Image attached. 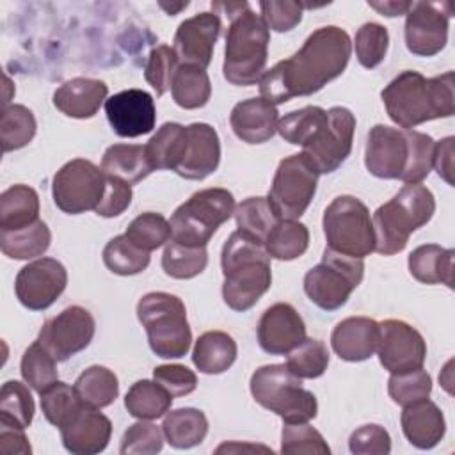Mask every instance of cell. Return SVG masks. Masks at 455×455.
<instances>
[{
	"instance_id": "1",
	"label": "cell",
	"mask_w": 455,
	"mask_h": 455,
	"mask_svg": "<svg viewBox=\"0 0 455 455\" xmlns=\"http://www.w3.org/2000/svg\"><path fill=\"white\" fill-rule=\"evenodd\" d=\"M350 53L352 41L343 28L320 27L307 36L300 50L261 75L259 96L281 105L297 96L315 94L345 71Z\"/></svg>"
},
{
	"instance_id": "2",
	"label": "cell",
	"mask_w": 455,
	"mask_h": 455,
	"mask_svg": "<svg viewBox=\"0 0 455 455\" xmlns=\"http://www.w3.org/2000/svg\"><path fill=\"white\" fill-rule=\"evenodd\" d=\"M434 146L423 132L375 124L366 137L364 165L375 178L421 183L432 171Z\"/></svg>"
},
{
	"instance_id": "3",
	"label": "cell",
	"mask_w": 455,
	"mask_h": 455,
	"mask_svg": "<svg viewBox=\"0 0 455 455\" xmlns=\"http://www.w3.org/2000/svg\"><path fill=\"white\" fill-rule=\"evenodd\" d=\"M453 71L425 78L421 73L407 69L382 89L380 98L389 119L402 130H412L427 121L453 116Z\"/></svg>"
},
{
	"instance_id": "4",
	"label": "cell",
	"mask_w": 455,
	"mask_h": 455,
	"mask_svg": "<svg viewBox=\"0 0 455 455\" xmlns=\"http://www.w3.org/2000/svg\"><path fill=\"white\" fill-rule=\"evenodd\" d=\"M219 5L231 14L224 48V78L238 87L254 85L265 73L270 30L261 14L254 12L245 2Z\"/></svg>"
},
{
	"instance_id": "5",
	"label": "cell",
	"mask_w": 455,
	"mask_h": 455,
	"mask_svg": "<svg viewBox=\"0 0 455 455\" xmlns=\"http://www.w3.org/2000/svg\"><path fill=\"white\" fill-rule=\"evenodd\" d=\"M222 299L233 311L251 309L270 288V256L265 247L240 231L228 236L220 252Z\"/></svg>"
},
{
	"instance_id": "6",
	"label": "cell",
	"mask_w": 455,
	"mask_h": 455,
	"mask_svg": "<svg viewBox=\"0 0 455 455\" xmlns=\"http://www.w3.org/2000/svg\"><path fill=\"white\" fill-rule=\"evenodd\" d=\"M435 212L434 194L421 183H405L398 194L380 204L373 217L375 252L393 256L405 249L409 236L425 226Z\"/></svg>"
},
{
	"instance_id": "7",
	"label": "cell",
	"mask_w": 455,
	"mask_h": 455,
	"mask_svg": "<svg viewBox=\"0 0 455 455\" xmlns=\"http://www.w3.org/2000/svg\"><path fill=\"white\" fill-rule=\"evenodd\" d=\"M137 318L146 329L151 350L162 359L183 357L192 343L187 307L178 295L149 291L137 302Z\"/></svg>"
},
{
	"instance_id": "8",
	"label": "cell",
	"mask_w": 455,
	"mask_h": 455,
	"mask_svg": "<svg viewBox=\"0 0 455 455\" xmlns=\"http://www.w3.org/2000/svg\"><path fill=\"white\" fill-rule=\"evenodd\" d=\"M252 398L284 423H307L316 418V396L302 387V379L286 364H265L251 375Z\"/></svg>"
},
{
	"instance_id": "9",
	"label": "cell",
	"mask_w": 455,
	"mask_h": 455,
	"mask_svg": "<svg viewBox=\"0 0 455 455\" xmlns=\"http://www.w3.org/2000/svg\"><path fill=\"white\" fill-rule=\"evenodd\" d=\"M235 197L228 188H203L171 215V238L185 245L206 247L215 231L235 213Z\"/></svg>"
},
{
	"instance_id": "10",
	"label": "cell",
	"mask_w": 455,
	"mask_h": 455,
	"mask_svg": "<svg viewBox=\"0 0 455 455\" xmlns=\"http://www.w3.org/2000/svg\"><path fill=\"white\" fill-rule=\"evenodd\" d=\"M322 228L327 247L336 252L363 259L375 251L370 210L355 196L334 197L323 212Z\"/></svg>"
},
{
	"instance_id": "11",
	"label": "cell",
	"mask_w": 455,
	"mask_h": 455,
	"mask_svg": "<svg viewBox=\"0 0 455 455\" xmlns=\"http://www.w3.org/2000/svg\"><path fill=\"white\" fill-rule=\"evenodd\" d=\"M364 261L325 247L322 261L304 275V291L323 311H336L361 284Z\"/></svg>"
},
{
	"instance_id": "12",
	"label": "cell",
	"mask_w": 455,
	"mask_h": 455,
	"mask_svg": "<svg viewBox=\"0 0 455 455\" xmlns=\"http://www.w3.org/2000/svg\"><path fill=\"white\" fill-rule=\"evenodd\" d=\"M318 176V169L304 153L290 155L279 162L267 196L279 219L297 220L304 215L316 194Z\"/></svg>"
},
{
	"instance_id": "13",
	"label": "cell",
	"mask_w": 455,
	"mask_h": 455,
	"mask_svg": "<svg viewBox=\"0 0 455 455\" xmlns=\"http://www.w3.org/2000/svg\"><path fill=\"white\" fill-rule=\"evenodd\" d=\"M355 116L347 107H331L302 144V153L320 174L334 172L350 155Z\"/></svg>"
},
{
	"instance_id": "14",
	"label": "cell",
	"mask_w": 455,
	"mask_h": 455,
	"mask_svg": "<svg viewBox=\"0 0 455 455\" xmlns=\"http://www.w3.org/2000/svg\"><path fill=\"white\" fill-rule=\"evenodd\" d=\"M107 176L91 160L66 162L53 176L52 196L55 206L69 215L96 210L103 199Z\"/></svg>"
},
{
	"instance_id": "15",
	"label": "cell",
	"mask_w": 455,
	"mask_h": 455,
	"mask_svg": "<svg viewBox=\"0 0 455 455\" xmlns=\"http://www.w3.org/2000/svg\"><path fill=\"white\" fill-rule=\"evenodd\" d=\"M94 331L96 322L91 311L82 306H69L43 323L37 339L59 363L87 348Z\"/></svg>"
},
{
	"instance_id": "16",
	"label": "cell",
	"mask_w": 455,
	"mask_h": 455,
	"mask_svg": "<svg viewBox=\"0 0 455 455\" xmlns=\"http://www.w3.org/2000/svg\"><path fill=\"white\" fill-rule=\"evenodd\" d=\"M450 4L412 2L405 18V46L412 55L432 57L448 43Z\"/></svg>"
},
{
	"instance_id": "17",
	"label": "cell",
	"mask_w": 455,
	"mask_h": 455,
	"mask_svg": "<svg viewBox=\"0 0 455 455\" xmlns=\"http://www.w3.org/2000/svg\"><path fill=\"white\" fill-rule=\"evenodd\" d=\"M66 284V267L55 258H39L20 268L14 291L21 306L30 311H43L62 295Z\"/></svg>"
},
{
	"instance_id": "18",
	"label": "cell",
	"mask_w": 455,
	"mask_h": 455,
	"mask_svg": "<svg viewBox=\"0 0 455 455\" xmlns=\"http://www.w3.org/2000/svg\"><path fill=\"white\" fill-rule=\"evenodd\" d=\"M379 361L389 373H403L423 368L427 343L419 331L403 320H384L379 323Z\"/></svg>"
},
{
	"instance_id": "19",
	"label": "cell",
	"mask_w": 455,
	"mask_h": 455,
	"mask_svg": "<svg viewBox=\"0 0 455 455\" xmlns=\"http://www.w3.org/2000/svg\"><path fill=\"white\" fill-rule=\"evenodd\" d=\"M105 114L114 133L124 139L146 135L156 123L155 100L142 89H124L107 98Z\"/></svg>"
},
{
	"instance_id": "20",
	"label": "cell",
	"mask_w": 455,
	"mask_h": 455,
	"mask_svg": "<svg viewBox=\"0 0 455 455\" xmlns=\"http://www.w3.org/2000/svg\"><path fill=\"white\" fill-rule=\"evenodd\" d=\"M217 12H199L180 23L174 34V52L180 64L206 69L213 57V48L220 34Z\"/></svg>"
},
{
	"instance_id": "21",
	"label": "cell",
	"mask_w": 455,
	"mask_h": 455,
	"mask_svg": "<svg viewBox=\"0 0 455 455\" xmlns=\"http://www.w3.org/2000/svg\"><path fill=\"white\" fill-rule=\"evenodd\" d=\"M256 332L259 347L270 355H286L306 339L304 320L288 302H275L267 307Z\"/></svg>"
},
{
	"instance_id": "22",
	"label": "cell",
	"mask_w": 455,
	"mask_h": 455,
	"mask_svg": "<svg viewBox=\"0 0 455 455\" xmlns=\"http://www.w3.org/2000/svg\"><path fill=\"white\" fill-rule=\"evenodd\" d=\"M187 128V144L174 172L185 180L201 181L217 171L220 162V140L208 123H192Z\"/></svg>"
},
{
	"instance_id": "23",
	"label": "cell",
	"mask_w": 455,
	"mask_h": 455,
	"mask_svg": "<svg viewBox=\"0 0 455 455\" xmlns=\"http://www.w3.org/2000/svg\"><path fill=\"white\" fill-rule=\"evenodd\" d=\"M112 435L110 419L96 409H82L60 428L64 448L75 455H94L107 448Z\"/></svg>"
},
{
	"instance_id": "24",
	"label": "cell",
	"mask_w": 455,
	"mask_h": 455,
	"mask_svg": "<svg viewBox=\"0 0 455 455\" xmlns=\"http://www.w3.org/2000/svg\"><path fill=\"white\" fill-rule=\"evenodd\" d=\"M379 322L368 316H348L336 323L331 332V345L336 355L348 363L370 359L379 345Z\"/></svg>"
},
{
	"instance_id": "25",
	"label": "cell",
	"mask_w": 455,
	"mask_h": 455,
	"mask_svg": "<svg viewBox=\"0 0 455 455\" xmlns=\"http://www.w3.org/2000/svg\"><path fill=\"white\" fill-rule=\"evenodd\" d=\"M229 124L242 142L263 144L275 135L279 112L275 105L268 103L261 96L249 98L233 107Z\"/></svg>"
},
{
	"instance_id": "26",
	"label": "cell",
	"mask_w": 455,
	"mask_h": 455,
	"mask_svg": "<svg viewBox=\"0 0 455 455\" xmlns=\"http://www.w3.org/2000/svg\"><path fill=\"white\" fill-rule=\"evenodd\" d=\"M107 94L108 85L103 80L76 76L64 82L53 92V105L68 117L89 119L107 101Z\"/></svg>"
},
{
	"instance_id": "27",
	"label": "cell",
	"mask_w": 455,
	"mask_h": 455,
	"mask_svg": "<svg viewBox=\"0 0 455 455\" xmlns=\"http://www.w3.org/2000/svg\"><path fill=\"white\" fill-rule=\"evenodd\" d=\"M400 423L407 441L419 450L434 448L446 434L444 414L428 398L403 407Z\"/></svg>"
},
{
	"instance_id": "28",
	"label": "cell",
	"mask_w": 455,
	"mask_h": 455,
	"mask_svg": "<svg viewBox=\"0 0 455 455\" xmlns=\"http://www.w3.org/2000/svg\"><path fill=\"white\" fill-rule=\"evenodd\" d=\"M453 249L437 243H423L416 247L407 259L411 275L423 284H446L453 288Z\"/></svg>"
},
{
	"instance_id": "29",
	"label": "cell",
	"mask_w": 455,
	"mask_h": 455,
	"mask_svg": "<svg viewBox=\"0 0 455 455\" xmlns=\"http://www.w3.org/2000/svg\"><path fill=\"white\" fill-rule=\"evenodd\" d=\"M236 341L224 331L203 332L192 350V363L201 373L219 375L229 370L236 359Z\"/></svg>"
},
{
	"instance_id": "30",
	"label": "cell",
	"mask_w": 455,
	"mask_h": 455,
	"mask_svg": "<svg viewBox=\"0 0 455 455\" xmlns=\"http://www.w3.org/2000/svg\"><path fill=\"white\" fill-rule=\"evenodd\" d=\"M101 171L107 176L119 178L128 185L142 181L153 172L146 148L140 144H114L105 149Z\"/></svg>"
},
{
	"instance_id": "31",
	"label": "cell",
	"mask_w": 455,
	"mask_h": 455,
	"mask_svg": "<svg viewBox=\"0 0 455 455\" xmlns=\"http://www.w3.org/2000/svg\"><path fill=\"white\" fill-rule=\"evenodd\" d=\"M165 441L176 450H188L203 443L208 434V419L203 411L194 407H180L167 411L162 421Z\"/></svg>"
},
{
	"instance_id": "32",
	"label": "cell",
	"mask_w": 455,
	"mask_h": 455,
	"mask_svg": "<svg viewBox=\"0 0 455 455\" xmlns=\"http://www.w3.org/2000/svg\"><path fill=\"white\" fill-rule=\"evenodd\" d=\"M39 220V196L23 183L12 185L0 196V231L20 229Z\"/></svg>"
},
{
	"instance_id": "33",
	"label": "cell",
	"mask_w": 455,
	"mask_h": 455,
	"mask_svg": "<svg viewBox=\"0 0 455 455\" xmlns=\"http://www.w3.org/2000/svg\"><path fill=\"white\" fill-rule=\"evenodd\" d=\"M73 387L82 405L96 411L108 407L119 395V380L116 373L100 364L85 368L75 380Z\"/></svg>"
},
{
	"instance_id": "34",
	"label": "cell",
	"mask_w": 455,
	"mask_h": 455,
	"mask_svg": "<svg viewBox=\"0 0 455 455\" xmlns=\"http://www.w3.org/2000/svg\"><path fill=\"white\" fill-rule=\"evenodd\" d=\"M50 242V228L41 219L20 229L0 231V249L12 259H32L43 256L48 251Z\"/></svg>"
},
{
	"instance_id": "35",
	"label": "cell",
	"mask_w": 455,
	"mask_h": 455,
	"mask_svg": "<svg viewBox=\"0 0 455 455\" xmlns=\"http://www.w3.org/2000/svg\"><path fill=\"white\" fill-rule=\"evenodd\" d=\"M185 144L187 128L180 123H164L144 146L153 171H174L181 162Z\"/></svg>"
},
{
	"instance_id": "36",
	"label": "cell",
	"mask_w": 455,
	"mask_h": 455,
	"mask_svg": "<svg viewBox=\"0 0 455 455\" xmlns=\"http://www.w3.org/2000/svg\"><path fill=\"white\" fill-rule=\"evenodd\" d=\"M172 395L156 380H137L124 395V407L137 419H158L172 405Z\"/></svg>"
},
{
	"instance_id": "37",
	"label": "cell",
	"mask_w": 455,
	"mask_h": 455,
	"mask_svg": "<svg viewBox=\"0 0 455 455\" xmlns=\"http://www.w3.org/2000/svg\"><path fill=\"white\" fill-rule=\"evenodd\" d=\"M172 100L185 110L201 108L210 101L212 82L204 69L197 66L180 64L171 84Z\"/></svg>"
},
{
	"instance_id": "38",
	"label": "cell",
	"mask_w": 455,
	"mask_h": 455,
	"mask_svg": "<svg viewBox=\"0 0 455 455\" xmlns=\"http://www.w3.org/2000/svg\"><path fill=\"white\" fill-rule=\"evenodd\" d=\"M235 220H236V231L245 235L247 238L258 242L263 245L265 238L272 231V228L281 220L277 213L274 212L272 204L267 197L256 196L243 199L235 208Z\"/></svg>"
},
{
	"instance_id": "39",
	"label": "cell",
	"mask_w": 455,
	"mask_h": 455,
	"mask_svg": "<svg viewBox=\"0 0 455 455\" xmlns=\"http://www.w3.org/2000/svg\"><path fill=\"white\" fill-rule=\"evenodd\" d=\"M263 247L274 259L290 261L300 258L309 247V229L299 220L281 219L265 238Z\"/></svg>"
},
{
	"instance_id": "40",
	"label": "cell",
	"mask_w": 455,
	"mask_h": 455,
	"mask_svg": "<svg viewBox=\"0 0 455 455\" xmlns=\"http://www.w3.org/2000/svg\"><path fill=\"white\" fill-rule=\"evenodd\" d=\"M36 405L28 387L20 380H7L0 391V427L25 430L34 419Z\"/></svg>"
},
{
	"instance_id": "41",
	"label": "cell",
	"mask_w": 455,
	"mask_h": 455,
	"mask_svg": "<svg viewBox=\"0 0 455 455\" xmlns=\"http://www.w3.org/2000/svg\"><path fill=\"white\" fill-rule=\"evenodd\" d=\"M208 265L206 247L185 245L176 240L165 243L162 254V268L172 279H192L199 275Z\"/></svg>"
},
{
	"instance_id": "42",
	"label": "cell",
	"mask_w": 455,
	"mask_h": 455,
	"mask_svg": "<svg viewBox=\"0 0 455 455\" xmlns=\"http://www.w3.org/2000/svg\"><path fill=\"white\" fill-rule=\"evenodd\" d=\"M151 256L137 247L126 235H117L107 242L103 249L105 267L117 275H135L148 268Z\"/></svg>"
},
{
	"instance_id": "43",
	"label": "cell",
	"mask_w": 455,
	"mask_h": 455,
	"mask_svg": "<svg viewBox=\"0 0 455 455\" xmlns=\"http://www.w3.org/2000/svg\"><path fill=\"white\" fill-rule=\"evenodd\" d=\"M20 371L23 380L37 393H43L46 387L59 380L57 361L55 357L36 339L21 355Z\"/></svg>"
},
{
	"instance_id": "44",
	"label": "cell",
	"mask_w": 455,
	"mask_h": 455,
	"mask_svg": "<svg viewBox=\"0 0 455 455\" xmlns=\"http://www.w3.org/2000/svg\"><path fill=\"white\" fill-rule=\"evenodd\" d=\"M41 396V411L48 423L57 427L59 430L68 425L82 409V402L76 396L75 387L66 382L57 380L50 387H46Z\"/></svg>"
},
{
	"instance_id": "45",
	"label": "cell",
	"mask_w": 455,
	"mask_h": 455,
	"mask_svg": "<svg viewBox=\"0 0 455 455\" xmlns=\"http://www.w3.org/2000/svg\"><path fill=\"white\" fill-rule=\"evenodd\" d=\"M37 123L30 108L25 105H9L2 112L0 140L4 153L25 148L36 135Z\"/></svg>"
},
{
	"instance_id": "46",
	"label": "cell",
	"mask_w": 455,
	"mask_h": 455,
	"mask_svg": "<svg viewBox=\"0 0 455 455\" xmlns=\"http://www.w3.org/2000/svg\"><path fill=\"white\" fill-rule=\"evenodd\" d=\"M286 355V366L300 379H318L329 366V350L320 339L306 338Z\"/></svg>"
},
{
	"instance_id": "47",
	"label": "cell",
	"mask_w": 455,
	"mask_h": 455,
	"mask_svg": "<svg viewBox=\"0 0 455 455\" xmlns=\"http://www.w3.org/2000/svg\"><path fill=\"white\" fill-rule=\"evenodd\" d=\"M124 235L137 247L151 252L171 240V224L162 213L144 212L128 224Z\"/></svg>"
},
{
	"instance_id": "48",
	"label": "cell",
	"mask_w": 455,
	"mask_h": 455,
	"mask_svg": "<svg viewBox=\"0 0 455 455\" xmlns=\"http://www.w3.org/2000/svg\"><path fill=\"white\" fill-rule=\"evenodd\" d=\"M387 46H389V32L384 25L370 21L357 28L354 48H355V57L363 68L366 69L377 68L386 59Z\"/></svg>"
},
{
	"instance_id": "49",
	"label": "cell",
	"mask_w": 455,
	"mask_h": 455,
	"mask_svg": "<svg viewBox=\"0 0 455 455\" xmlns=\"http://www.w3.org/2000/svg\"><path fill=\"white\" fill-rule=\"evenodd\" d=\"M430 391L432 377L423 368L403 373H391L387 380V393L391 400L402 407L428 398Z\"/></svg>"
},
{
	"instance_id": "50",
	"label": "cell",
	"mask_w": 455,
	"mask_h": 455,
	"mask_svg": "<svg viewBox=\"0 0 455 455\" xmlns=\"http://www.w3.org/2000/svg\"><path fill=\"white\" fill-rule=\"evenodd\" d=\"M178 68H180V60L172 46L158 44L149 52V57L144 68V78L155 89L156 96H162L171 89V84Z\"/></svg>"
},
{
	"instance_id": "51",
	"label": "cell",
	"mask_w": 455,
	"mask_h": 455,
	"mask_svg": "<svg viewBox=\"0 0 455 455\" xmlns=\"http://www.w3.org/2000/svg\"><path fill=\"white\" fill-rule=\"evenodd\" d=\"M281 453L329 455L331 448L323 435L307 423H284L281 432Z\"/></svg>"
},
{
	"instance_id": "52",
	"label": "cell",
	"mask_w": 455,
	"mask_h": 455,
	"mask_svg": "<svg viewBox=\"0 0 455 455\" xmlns=\"http://www.w3.org/2000/svg\"><path fill=\"white\" fill-rule=\"evenodd\" d=\"M164 432L149 419H139L123 434L119 451L123 455H155L164 448Z\"/></svg>"
},
{
	"instance_id": "53",
	"label": "cell",
	"mask_w": 455,
	"mask_h": 455,
	"mask_svg": "<svg viewBox=\"0 0 455 455\" xmlns=\"http://www.w3.org/2000/svg\"><path fill=\"white\" fill-rule=\"evenodd\" d=\"M323 116H325V108L316 105H307L299 110L288 112L284 117L279 119L277 133L286 142L302 148V144L307 140L309 133Z\"/></svg>"
},
{
	"instance_id": "54",
	"label": "cell",
	"mask_w": 455,
	"mask_h": 455,
	"mask_svg": "<svg viewBox=\"0 0 455 455\" xmlns=\"http://www.w3.org/2000/svg\"><path fill=\"white\" fill-rule=\"evenodd\" d=\"M348 450L354 455H387L391 451V437L380 425H363L350 434Z\"/></svg>"
},
{
	"instance_id": "55",
	"label": "cell",
	"mask_w": 455,
	"mask_h": 455,
	"mask_svg": "<svg viewBox=\"0 0 455 455\" xmlns=\"http://www.w3.org/2000/svg\"><path fill=\"white\" fill-rule=\"evenodd\" d=\"M259 11H261V18L265 20L268 30L290 32L302 21L300 2L263 0V2H259Z\"/></svg>"
},
{
	"instance_id": "56",
	"label": "cell",
	"mask_w": 455,
	"mask_h": 455,
	"mask_svg": "<svg viewBox=\"0 0 455 455\" xmlns=\"http://www.w3.org/2000/svg\"><path fill=\"white\" fill-rule=\"evenodd\" d=\"M153 379L174 398L190 395L197 387V375L183 364H160L153 370Z\"/></svg>"
},
{
	"instance_id": "57",
	"label": "cell",
	"mask_w": 455,
	"mask_h": 455,
	"mask_svg": "<svg viewBox=\"0 0 455 455\" xmlns=\"http://www.w3.org/2000/svg\"><path fill=\"white\" fill-rule=\"evenodd\" d=\"M132 196H133L132 185H128L126 181H123L119 178L107 176V185H105L103 199H101V203L98 204V208L94 212L100 217H105V219L117 217V215H121L130 206Z\"/></svg>"
},
{
	"instance_id": "58",
	"label": "cell",
	"mask_w": 455,
	"mask_h": 455,
	"mask_svg": "<svg viewBox=\"0 0 455 455\" xmlns=\"http://www.w3.org/2000/svg\"><path fill=\"white\" fill-rule=\"evenodd\" d=\"M453 137H444L434 146V158L432 167L437 171V174L453 187Z\"/></svg>"
},
{
	"instance_id": "59",
	"label": "cell",
	"mask_w": 455,
	"mask_h": 455,
	"mask_svg": "<svg viewBox=\"0 0 455 455\" xmlns=\"http://www.w3.org/2000/svg\"><path fill=\"white\" fill-rule=\"evenodd\" d=\"M0 451L2 453H20V455H30L32 448L20 428H11V427H0Z\"/></svg>"
},
{
	"instance_id": "60",
	"label": "cell",
	"mask_w": 455,
	"mask_h": 455,
	"mask_svg": "<svg viewBox=\"0 0 455 455\" xmlns=\"http://www.w3.org/2000/svg\"><path fill=\"white\" fill-rule=\"evenodd\" d=\"M371 9H375L379 14L393 18V16H402L407 14L409 9L412 7V2H396V0H384V2H368Z\"/></svg>"
},
{
	"instance_id": "61",
	"label": "cell",
	"mask_w": 455,
	"mask_h": 455,
	"mask_svg": "<svg viewBox=\"0 0 455 455\" xmlns=\"http://www.w3.org/2000/svg\"><path fill=\"white\" fill-rule=\"evenodd\" d=\"M240 450H242V451H243V450H252V451H254V450H261V451H270V453H272V450H270V448H267V446H258V444H256V446H254V444H240V443H229V444H228V443H224V444H220L215 451H217V453H222V451H240Z\"/></svg>"
},
{
	"instance_id": "62",
	"label": "cell",
	"mask_w": 455,
	"mask_h": 455,
	"mask_svg": "<svg viewBox=\"0 0 455 455\" xmlns=\"http://www.w3.org/2000/svg\"><path fill=\"white\" fill-rule=\"evenodd\" d=\"M188 5V2H180V4H165V2H160V7L162 9H165V12L167 14H171V16H174L178 11H181V9H185Z\"/></svg>"
}]
</instances>
